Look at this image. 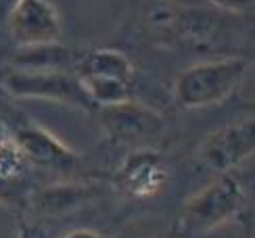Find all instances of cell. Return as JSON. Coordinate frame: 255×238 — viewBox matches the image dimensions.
<instances>
[{
  "label": "cell",
  "mask_w": 255,
  "mask_h": 238,
  "mask_svg": "<svg viewBox=\"0 0 255 238\" xmlns=\"http://www.w3.org/2000/svg\"><path fill=\"white\" fill-rule=\"evenodd\" d=\"M243 203L245 190L239 178L232 174H220L184 201L176 228L184 236H203L235 220L243 209Z\"/></svg>",
  "instance_id": "6da1fadb"
},
{
  "label": "cell",
  "mask_w": 255,
  "mask_h": 238,
  "mask_svg": "<svg viewBox=\"0 0 255 238\" xmlns=\"http://www.w3.org/2000/svg\"><path fill=\"white\" fill-rule=\"evenodd\" d=\"M2 121L6 125L8 140L13 142L27 163L52 174L71 176L82 171V157L71 150L48 129L38 125L34 119L10 105H2Z\"/></svg>",
  "instance_id": "7a4b0ae2"
},
{
  "label": "cell",
  "mask_w": 255,
  "mask_h": 238,
  "mask_svg": "<svg viewBox=\"0 0 255 238\" xmlns=\"http://www.w3.org/2000/svg\"><path fill=\"white\" fill-rule=\"evenodd\" d=\"M249 71V61L226 57L184 69L174 82V99L184 109H205L224 103Z\"/></svg>",
  "instance_id": "3957f363"
},
{
  "label": "cell",
  "mask_w": 255,
  "mask_h": 238,
  "mask_svg": "<svg viewBox=\"0 0 255 238\" xmlns=\"http://www.w3.org/2000/svg\"><path fill=\"white\" fill-rule=\"evenodd\" d=\"M0 90L10 99H38L63 103L94 113L97 105L90 99L84 82L71 71H31L10 67L0 78Z\"/></svg>",
  "instance_id": "277c9868"
},
{
  "label": "cell",
  "mask_w": 255,
  "mask_h": 238,
  "mask_svg": "<svg viewBox=\"0 0 255 238\" xmlns=\"http://www.w3.org/2000/svg\"><path fill=\"white\" fill-rule=\"evenodd\" d=\"M255 157V117L235 119L214 129L199 148V159L216 174H230L232 169Z\"/></svg>",
  "instance_id": "5b68a950"
},
{
  "label": "cell",
  "mask_w": 255,
  "mask_h": 238,
  "mask_svg": "<svg viewBox=\"0 0 255 238\" xmlns=\"http://www.w3.org/2000/svg\"><path fill=\"white\" fill-rule=\"evenodd\" d=\"M94 115L109 136L111 142L126 146H140L163 129V115L136 101H124L115 105L99 107Z\"/></svg>",
  "instance_id": "8992f818"
},
{
  "label": "cell",
  "mask_w": 255,
  "mask_h": 238,
  "mask_svg": "<svg viewBox=\"0 0 255 238\" xmlns=\"http://www.w3.org/2000/svg\"><path fill=\"white\" fill-rule=\"evenodd\" d=\"M4 25L19 48L59 42L61 36V15L50 0H19Z\"/></svg>",
  "instance_id": "52a82bcc"
},
{
  "label": "cell",
  "mask_w": 255,
  "mask_h": 238,
  "mask_svg": "<svg viewBox=\"0 0 255 238\" xmlns=\"http://www.w3.org/2000/svg\"><path fill=\"white\" fill-rule=\"evenodd\" d=\"M115 186L128 197L148 199L159 194L169 180L167 165L153 150H136L128 155L122 167L115 174Z\"/></svg>",
  "instance_id": "ba28073f"
},
{
  "label": "cell",
  "mask_w": 255,
  "mask_h": 238,
  "mask_svg": "<svg viewBox=\"0 0 255 238\" xmlns=\"http://www.w3.org/2000/svg\"><path fill=\"white\" fill-rule=\"evenodd\" d=\"M84 55V50H76L63 46L59 42L38 46L19 48L13 57L15 69H31V71H71L76 73V67Z\"/></svg>",
  "instance_id": "9c48e42d"
},
{
  "label": "cell",
  "mask_w": 255,
  "mask_h": 238,
  "mask_svg": "<svg viewBox=\"0 0 255 238\" xmlns=\"http://www.w3.org/2000/svg\"><path fill=\"white\" fill-rule=\"evenodd\" d=\"M78 78H118L132 82V63L124 52L120 50H107V48H99V50H84V55L76 67Z\"/></svg>",
  "instance_id": "30bf717a"
},
{
  "label": "cell",
  "mask_w": 255,
  "mask_h": 238,
  "mask_svg": "<svg viewBox=\"0 0 255 238\" xmlns=\"http://www.w3.org/2000/svg\"><path fill=\"white\" fill-rule=\"evenodd\" d=\"M88 197H90V192L84 186L61 184V186L36 190L29 197V205L40 215H57V213H63L71 207H76L78 203H84Z\"/></svg>",
  "instance_id": "8fae6325"
},
{
  "label": "cell",
  "mask_w": 255,
  "mask_h": 238,
  "mask_svg": "<svg viewBox=\"0 0 255 238\" xmlns=\"http://www.w3.org/2000/svg\"><path fill=\"white\" fill-rule=\"evenodd\" d=\"M80 80L86 86L97 109L105 105H115V103H124L132 99V82L118 80V78H99V75L80 78Z\"/></svg>",
  "instance_id": "7c38bea8"
},
{
  "label": "cell",
  "mask_w": 255,
  "mask_h": 238,
  "mask_svg": "<svg viewBox=\"0 0 255 238\" xmlns=\"http://www.w3.org/2000/svg\"><path fill=\"white\" fill-rule=\"evenodd\" d=\"M209 2L218 4L220 8L232 10V13H247L255 6V0H209Z\"/></svg>",
  "instance_id": "4fadbf2b"
},
{
  "label": "cell",
  "mask_w": 255,
  "mask_h": 238,
  "mask_svg": "<svg viewBox=\"0 0 255 238\" xmlns=\"http://www.w3.org/2000/svg\"><path fill=\"white\" fill-rule=\"evenodd\" d=\"M61 238H103L99 232L94 230H86V228H80V230H71L67 234H63Z\"/></svg>",
  "instance_id": "5bb4252c"
},
{
  "label": "cell",
  "mask_w": 255,
  "mask_h": 238,
  "mask_svg": "<svg viewBox=\"0 0 255 238\" xmlns=\"http://www.w3.org/2000/svg\"><path fill=\"white\" fill-rule=\"evenodd\" d=\"M19 2V0H0V27L6 23V17L8 13L13 10V6Z\"/></svg>",
  "instance_id": "9a60e30c"
}]
</instances>
